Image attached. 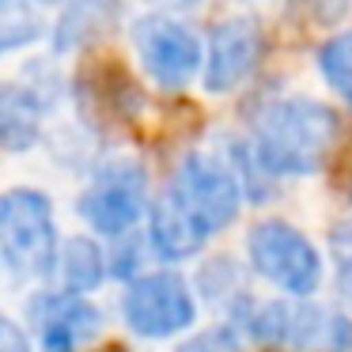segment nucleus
I'll return each mask as SVG.
<instances>
[{
  "label": "nucleus",
  "instance_id": "f257e3e1",
  "mask_svg": "<svg viewBox=\"0 0 352 352\" xmlns=\"http://www.w3.org/2000/svg\"><path fill=\"white\" fill-rule=\"evenodd\" d=\"M337 144V114L318 99H273L254 118L250 152L269 178H307L322 170Z\"/></svg>",
  "mask_w": 352,
  "mask_h": 352
},
{
  "label": "nucleus",
  "instance_id": "f03ea898",
  "mask_svg": "<svg viewBox=\"0 0 352 352\" xmlns=\"http://www.w3.org/2000/svg\"><path fill=\"white\" fill-rule=\"evenodd\" d=\"M57 220L42 190L16 186L0 193V261L19 280H46L57 261Z\"/></svg>",
  "mask_w": 352,
  "mask_h": 352
},
{
  "label": "nucleus",
  "instance_id": "7ed1b4c3",
  "mask_svg": "<svg viewBox=\"0 0 352 352\" xmlns=\"http://www.w3.org/2000/svg\"><path fill=\"white\" fill-rule=\"evenodd\" d=\"M246 333L265 349L280 352H349L352 322L307 299H265L246 314Z\"/></svg>",
  "mask_w": 352,
  "mask_h": 352
},
{
  "label": "nucleus",
  "instance_id": "20e7f679",
  "mask_svg": "<svg viewBox=\"0 0 352 352\" xmlns=\"http://www.w3.org/2000/svg\"><path fill=\"white\" fill-rule=\"evenodd\" d=\"M246 258H250V269L261 280H269L273 288L296 299L314 296L322 288V276H326L318 246L296 223L273 220V216L258 220L246 231Z\"/></svg>",
  "mask_w": 352,
  "mask_h": 352
},
{
  "label": "nucleus",
  "instance_id": "39448f33",
  "mask_svg": "<svg viewBox=\"0 0 352 352\" xmlns=\"http://www.w3.org/2000/svg\"><path fill=\"white\" fill-rule=\"evenodd\" d=\"M80 220L91 228V235H129L148 216V170L133 155H114L99 163L91 182L76 197Z\"/></svg>",
  "mask_w": 352,
  "mask_h": 352
},
{
  "label": "nucleus",
  "instance_id": "423d86ee",
  "mask_svg": "<svg viewBox=\"0 0 352 352\" xmlns=\"http://www.w3.org/2000/svg\"><path fill=\"white\" fill-rule=\"evenodd\" d=\"M129 42H133V54H137L144 76L155 87H163V91H186L201 76L205 46L170 12H148V16L133 19Z\"/></svg>",
  "mask_w": 352,
  "mask_h": 352
},
{
  "label": "nucleus",
  "instance_id": "0eeeda50",
  "mask_svg": "<svg viewBox=\"0 0 352 352\" xmlns=\"http://www.w3.org/2000/svg\"><path fill=\"white\" fill-rule=\"evenodd\" d=\"M122 322L144 341H167L197 322V296L186 276L170 269H152L129 280L122 296Z\"/></svg>",
  "mask_w": 352,
  "mask_h": 352
},
{
  "label": "nucleus",
  "instance_id": "6e6552de",
  "mask_svg": "<svg viewBox=\"0 0 352 352\" xmlns=\"http://www.w3.org/2000/svg\"><path fill=\"white\" fill-rule=\"evenodd\" d=\"M167 193L208 235L231 228L239 220V208H243V182H239L235 167L212 152L182 155V163L175 170V182H170Z\"/></svg>",
  "mask_w": 352,
  "mask_h": 352
},
{
  "label": "nucleus",
  "instance_id": "1a4fd4ad",
  "mask_svg": "<svg viewBox=\"0 0 352 352\" xmlns=\"http://www.w3.org/2000/svg\"><path fill=\"white\" fill-rule=\"evenodd\" d=\"M27 329L34 333L31 341H38V352H76L102 333V314L87 296L54 288L31 296Z\"/></svg>",
  "mask_w": 352,
  "mask_h": 352
},
{
  "label": "nucleus",
  "instance_id": "9d476101",
  "mask_svg": "<svg viewBox=\"0 0 352 352\" xmlns=\"http://www.w3.org/2000/svg\"><path fill=\"white\" fill-rule=\"evenodd\" d=\"M261 31L250 16L220 19L208 34L205 61H201V87L208 95H231L254 76L261 61Z\"/></svg>",
  "mask_w": 352,
  "mask_h": 352
},
{
  "label": "nucleus",
  "instance_id": "9b49d317",
  "mask_svg": "<svg viewBox=\"0 0 352 352\" xmlns=\"http://www.w3.org/2000/svg\"><path fill=\"white\" fill-rule=\"evenodd\" d=\"M144 220H148V246L167 261H186L193 254H201V246L208 243V231L170 193H163L160 201L148 205Z\"/></svg>",
  "mask_w": 352,
  "mask_h": 352
},
{
  "label": "nucleus",
  "instance_id": "f8f14e48",
  "mask_svg": "<svg viewBox=\"0 0 352 352\" xmlns=\"http://www.w3.org/2000/svg\"><path fill=\"white\" fill-rule=\"evenodd\" d=\"M54 276L65 292H76V296H87V292L102 288L110 276V261L102 243H95V235H72L57 246V261H54Z\"/></svg>",
  "mask_w": 352,
  "mask_h": 352
},
{
  "label": "nucleus",
  "instance_id": "ddd939ff",
  "mask_svg": "<svg viewBox=\"0 0 352 352\" xmlns=\"http://www.w3.org/2000/svg\"><path fill=\"white\" fill-rule=\"evenodd\" d=\"M42 110H46V102L34 87L0 84V148L27 152L38 140Z\"/></svg>",
  "mask_w": 352,
  "mask_h": 352
},
{
  "label": "nucleus",
  "instance_id": "4468645a",
  "mask_svg": "<svg viewBox=\"0 0 352 352\" xmlns=\"http://www.w3.org/2000/svg\"><path fill=\"white\" fill-rule=\"evenodd\" d=\"M42 38V16L34 0H0V57L34 46Z\"/></svg>",
  "mask_w": 352,
  "mask_h": 352
},
{
  "label": "nucleus",
  "instance_id": "2eb2a0df",
  "mask_svg": "<svg viewBox=\"0 0 352 352\" xmlns=\"http://www.w3.org/2000/svg\"><path fill=\"white\" fill-rule=\"evenodd\" d=\"M69 8H65L61 23H57V38L54 46L61 50H76L84 46L87 38H95V34L102 31V19L114 12V4L110 0H65Z\"/></svg>",
  "mask_w": 352,
  "mask_h": 352
},
{
  "label": "nucleus",
  "instance_id": "dca6fc26",
  "mask_svg": "<svg viewBox=\"0 0 352 352\" xmlns=\"http://www.w3.org/2000/svg\"><path fill=\"white\" fill-rule=\"evenodd\" d=\"M318 76L326 80L329 91L352 102V31H337L318 46Z\"/></svg>",
  "mask_w": 352,
  "mask_h": 352
},
{
  "label": "nucleus",
  "instance_id": "f3484780",
  "mask_svg": "<svg viewBox=\"0 0 352 352\" xmlns=\"http://www.w3.org/2000/svg\"><path fill=\"white\" fill-rule=\"evenodd\" d=\"M329 250H333V265H337L341 292L352 296V220L337 223V228L329 231Z\"/></svg>",
  "mask_w": 352,
  "mask_h": 352
},
{
  "label": "nucleus",
  "instance_id": "a211bd4d",
  "mask_svg": "<svg viewBox=\"0 0 352 352\" xmlns=\"http://www.w3.org/2000/svg\"><path fill=\"white\" fill-rule=\"evenodd\" d=\"M201 296L205 299H228L231 292H235V265H231L228 258H216V261H208L205 269H201Z\"/></svg>",
  "mask_w": 352,
  "mask_h": 352
},
{
  "label": "nucleus",
  "instance_id": "6ab92c4d",
  "mask_svg": "<svg viewBox=\"0 0 352 352\" xmlns=\"http://www.w3.org/2000/svg\"><path fill=\"white\" fill-rule=\"evenodd\" d=\"M175 352H239V333L231 326H216V329H205V333H193Z\"/></svg>",
  "mask_w": 352,
  "mask_h": 352
},
{
  "label": "nucleus",
  "instance_id": "aec40b11",
  "mask_svg": "<svg viewBox=\"0 0 352 352\" xmlns=\"http://www.w3.org/2000/svg\"><path fill=\"white\" fill-rule=\"evenodd\" d=\"M110 261V276H122V280H133V276H140V243L129 235H118V246L114 254H107Z\"/></svg>",
  "mask_w": 352,
  "mask_h": 352
},
{
  "label": "nucleus",
  "instance_id": "412c9836",
  "mask_svg": "<svg viewBox=\"0 0 352 352\" xmlns=\"http://www.w3.org/2000/svg\"><path fill=\"white\" fill-rule=\"evenodd\" d=\"M0 352H34L31 329L4 311H0Z\"/></svg>",
  "mask_w": 352,
  "mask_h": 352
},
{
  "label": "nucleus",
  "instance_id": "4be33fe9",
  "mask_svg": "<svg viewBox=\"0 0 352 352\" xmlns=\"http://www.w3.org/2000/svg\"><path fill=\"white\" fill-rule=\"evenodd\" d=\"M303 8H307V16H311V23L337 27L352 12V0H303Z\"/></svg>",
  "mask_w": 352,
  "mask_h": 352
},
{
  "label": "nucleus",
  "instance_id": "5701e85b",
  "mask_svg": "<svg viewBox=\"0 0 352 352\" xmlns=\"http://www.w3.org/2000/svg\"><path fill=\"white\" fill-rule=\"evenodd\" d=\"M144 4H152L155 12H186V8H197V4H205V0H144Z\"/></svg>",
  "mask_w": 352,
  "mask_h": 352
},
{
  "label": "nucleus",
  "instance_id": "b1692460",
  "mask_svg": "<svg viewBox=\"0 0 352 352\" xmlns=\"http://www.w3.org/2000/svg\"><path fill=\"white\" fill-rule=\"evenodd\" d=\"M243 4H265L269 8V4H276V0H243Z\"/></svg>",
  "mask_w": 352,
  "mask_h": 352
},
{
  "label": "nucleus",
  "instance_id": "393cba45",
  "mask_svg": "<svg viewBox=\"0 0 352 352\" xmlns=\"http://www.w3.org/2000/svg\"><path fill=\"white\" fill-rule=\"evenodd\" d=\"M34 4H65V0H34Z\"/></svg>",
  "mask_w": 352,
  "mask_h": 352
}]
</instances>
